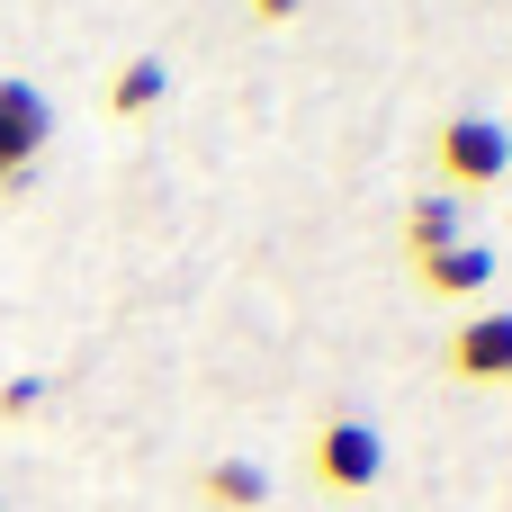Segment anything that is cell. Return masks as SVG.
<instances>
[{
  "mask_svg": "<svg viewBox=\"0 0 512 512\" xmlns=\"http://www.w3.org/2000/svg\"><path fill=\"white\" fill-rule=\"evenodd\" d=\"M243 18L252 27H288V18H306V0H243Z\"/></svg>",
  "mask_w": 512,
  "mask_h": 512,
  "instance_id": "30bf717a",
  "label": "cell"
},
{
  "mask_svg": "<svg viewBox=\"0 0 512 512\" xmlns=\"http://www.w3.org/2000/svg\"><path fill=\"white\" fill-rule=\"evenodd\" d=\"M414 288L441 297V306H477V297L495 288V252H486V243H450V252L414 261Z\"/></svg>",
  "mask_w": 512,
  "mask_h": 512,
  "instance_id": "5b68a950",
  "label": "cell"
},
{
  "mask_svg": "<svg viewBox=\"0 0 512 512\" xmlns=\"http://www.w3.org/2000/svg\"><path fill=\"white\" fill-rule=\"evenodd\" d=\"M198 504L207 512H261L270 504V468L261 459H207L198 468Z\"/></svg>",
  "mask_w": 512,
  "mask_h": 512,
  "instance_id": "52a82bcc",
  "label": "cell"
},
{
  "mask_svg": "<svg viewBox=\"0 0 512 512\" xmlns=\"http://www.w3.org/2000/svg\"><path fill=\"white\" fill-rule=\"evenodd\" d=\"M0 512H9V504H0Z\"/></svg>",
  "mask_w": 512,
  "mask_h": 512,
  "instance_id": "8fae6325",
  "label": "cell"
},
{
  "mask_svg": "<svg viewBox=\"0 0 512 512\" xmlns=\"http://www.w3.org/2000/svg\"><path fill=\"white\" fill-rule=\"evenodd\" d=\"M306 477H315L324 495H378V477H387V432L360 423V414H324V423L306 432Z\"/></svg>",
  "mask_w": 512,
  "mask_h": 512,
  "instance_id": "7a4b0ae2",
  "label": "cell"
},
{
  "mask_svg": "<svg viewBox=\"0 0 512 512\" xmlns=\"http://www.w3.org/2000/svg\"><path fill=\"white\" fill-rule=\"evenodd\" d=\"M36 405H45V378H36V369H27V378H0V423H27Z\"/></svg>",
  "mask_w": 512,
  "mask_h": 512,
  "instance_id": "9c48e42d",
  "label": "cell"
},
{
  "mask_svg": "<svg viewBox=\"0 0 512 512\" xmlns=\"http://www.w3.org/2000/svg\"><path fill=\"white\" fill-rule=\"evenodd\" d=\"M117 126H144L153 108H171V63L162 54H126L117 72H108V99H99Z\"/></svg>",
  "mask_w": 512,
  "mask_h": 512,
  "instance_id": "8992f818",
  "label": "cell"
},
{
  "mask_svg": "<svg viewBox=\"0 0 512 512\" xmlns=\"http://www.w3.org/2000/svg\"><path fill=\"white\" fill-rule=\"evenodd\" d=\"M432 171H441L450 198H486V189H504V180H512V126H504V117H486V108L441 117V135H432Z\"/></svg>",
  "mask_w": 512,
  "mask_h": 512,
  "instance_id": "6da1fadb",
  "label": "cell"
},
{
  "mask_svg": "<svg viewBox=\"0 0 512 512\" xmlns=\"http://www.w3.org/2000/svg\"><path fill=\"white\" fill-rule=\"evenodd\" d=\"M54 144V99L18 72H0V198L36 171V153Z\"/></svg>",
  "mask_w": 512,
  "mask_h": 512,
  "instance_id": "277c9868",
  "label": "cell"
},
{
  "mask_svg": "<svg viewBox=\"0 0 512 512\" xmlns=\"http://www.w3.org/2000/svg\"><path fill=\"white\" fill-rule=\"evenodd\" d=\"M441 369H450L459 387H512V306L459 315L450 342H441Z\"/></svg>",
  "mask_w": 512,
  "mask_h": 512,
  "instance_id": "3957f363",
  "label": "cell"
},
{
  "mask_svg": "<svg viewBox=\"0 0 512 512\" xmlns=\"http://www.w3.org/2000/svg\"><path fill=\"white\" fill-rule=\"evenodd\" d=\"M450 243H468V234H459V198H450V189H423V198L405 207V261H432V252H450Z\"/></svg>",
  "mask_w": 512,
  "mask_h": 512,
  "instance_id": "ba28073f",
  "label": "cell"
}]
</instances>
